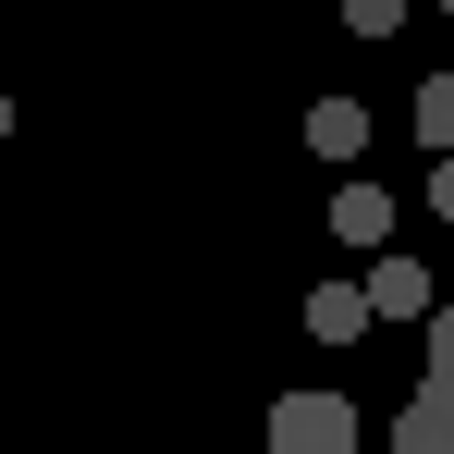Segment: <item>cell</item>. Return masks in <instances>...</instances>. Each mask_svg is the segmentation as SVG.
<instances>
[{
  "mask_svg": "<svg viewBox=\"0 0 454 454\" xmlns=\"http://www.w3.org/2000/svg\"><path fill=\"white\" fill-rule=\"evenodd\" d=\"M430 380H454V307H430Z\"/></svg>",
  "mask_w": 454,
  "mask_h": 454,
  "instance_id": "obj_9",
  "label": "cell"
},
{
  "mask_svg": "<svg viewBox=\"0 0 454 454\" xmlns=\"http://www.w3.org/2000/svg\"><path fill=\"white\" fill-rule=\"evenodd\" d=\"M393 454H454V380H430V393L393 418Z\"/></svg>",
  "mask_w": 454,
  "mask_h": 454,
  "instance_id": "obj_3",
  "label": "cell"
},
{
  "mask_svg": "<svg viewBox=\"0 0 454 454\" xmlns=\"http://www.w3.org/2000/svg\"><path fill=\"white\" fill-rule=\"evenodd\" d=\"M0 136H12V98H0Z\"/></svg>",
  "mask_w": 454,
  "mask_h": 454,
  "instance_id": "obj_11",
  "label": "cell"
},
{
  "mask_svg": "<svg viewBox=\"0 0 454 454\" xmlns=\"http://www.w3.org/2000/svg\"><path fill=\"white\" fill-rule=\"evenodd\" d=\"M442 12H454V0H442Z\"/></svg>",
  "mask_w": 454,
  "mask_h": 454,
  "instance_id": "obj_12",
  "label": "cell"
},
{
  "mask_svg": "<svg viewBox=\"0 0 454 454\" xmlns=\"http://www.w3.org/2000/svg\"><path fill=\"white\" fill-rule=\"evenodd\" d=\"M307 148H319V160H356V148H369V111H356V98H319V111H307Z\"/></svg>",
  "mask_w": 454,
  "mask_h": 454,
  "instance_id": "obj_6",
  "label": "cell"
},
{
  "mask_svg": "<svg viewBox=\"0 0 454 454\" xmlns=\"http://www.w3.org/2000/svg\"><path fill=\"white\" fill-rule=\"evenodd\" d=\"M430 209H442V222H454V160H430Z\"/></svg>",
  "mask_w": 454,
  "mask_h": 454,
  "instance_id": "obj_10",
  "label": "cell"
},
{
  "mask_svg": "<svg viewBox=\"0 0 454 454\" xmlns=\"http://www.w3.org/2000/svg\"><path fill=\"white\" fill-rule=\"evenodd\" d=\"M369 319H380V307H369V283H319V295H307V332H319V344H356Z\"/></svg>",
  "mask_w": 454,
  "mask_h": 454,
  "instance_id": "obj_4",
  "label": "cell"
},
{
  "mask_svg": "<svg viewBox=\"0 0 454 454\" xmlns=\"http://www.w3.org/2000/svg\"><path fill=\"white\" fill-rule=\"evenodd\" d=\"M332 233H344V246H369V258H393V197L344 172V197H332Z\"/></svg>",
  "mask_w": 454,
  "mask_h": 454,
  "instance_id": "obj_2",
  "label": "cell"
},
{
  "mask_svg": "<svg viewBox=\"0 0 454 454\" xmlns=\"http://www.w3.org/2000/svg\"><path fill=\"white\" fill-rule=\"evenodd\" d=\"M369 307H380V319H430V270H418V258H380V270H369Z\"/></svg>",
  "mask_w": 454,
  "mask_h": 454,
  "instance_id": "obj_5",
  "label": "cell"
},
{
  "mask_svg": "<svg viewBox=\"0 0 454 454\" xmlns=\"http://www.w3.org/2000/svg\"><path fill=\"white\" fill-rule=\"evenodd\" d=\"M418 148H430V160H454V74H430V86H418Z\"/></svg>",
  "mask_w": 454,
  "mask_h": 454,
  "instance_id": "obj_7",
  "label": "cell"
},
{
  "mask_svg": "<svg viewBox=\"0 0 454 454\" xmlns=\"http://www.w3.org/2000/svg\"><path fill=\"white\" fill-rule=\"evenodd\" d=\"M270 454H356V405L344 393H283L270 405Z\"/></svg>",
  "mask_w": 454,
  "mask_h": 454,
  "instance_id": "obj_1",
  "label": "cell"
},
{
  "mask_svg": "<svg viewBox=\"0 0 454 454\" xmlns=\"http://www.w3.org/2000/svg\"><path fill=\"white\" fill-rule=\"evenodd\" d=\"M344 25H356V37H393V25H405V0H344Z\"/></svg>",
  "mask_w": 454,
  "mask_h": 454,
  "instance_id": "obj_8",
  "label": "cell"
}]
</instances>
